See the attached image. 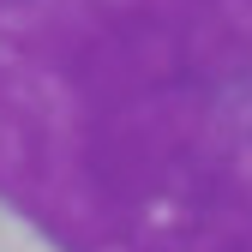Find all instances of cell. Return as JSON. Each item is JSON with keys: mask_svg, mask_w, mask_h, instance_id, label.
Wrapping results in <instances>:
<instances>
[{"mask_svg": "<svg viewBox=\"0 0 252 252\" xmlns=\"http://www.w3.org/2000/svg\"><path fill=\"white\" fill-rule=\"evenodd\" d=\"M0 252H252V0H0Z\"/></svg>", "mask_w": 252, "mask_h": 252, "instance_id": "cell-1", "label": "cell"}]
</instances>
